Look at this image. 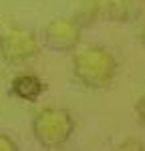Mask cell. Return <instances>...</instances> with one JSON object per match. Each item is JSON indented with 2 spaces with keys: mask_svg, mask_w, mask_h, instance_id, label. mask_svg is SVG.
I'll return each instance as SVG.
<instances>
[{
  "mask_svg": "<svg viewBox=\"0 0 145 151\" xmlns=\"http://www.w3.org/2000/svg\"><path fill=\"white\" fill-rule=\"evenodd\" d=\"M75 131V121L69 111L59 107H45L32 119V135L40 147L48 151L67 145Z\"/></svg>",
  "mask_w": 145,
  "mask_h": 151,
  "instance_id": "obj_2",
  "label": "cell"
},
{
  "mask_svg": "<svg viewBox=\"0 0 145 151\" xmlns=\"http://www.w3.org/2000/svg\"><path fill=\"white\" fill-rule=\"evenodd\" d=\"M40 52V42L32 28L12 26L0 35V57L8 65H22Z\"/></svg>",
  "mask_w": 145,
  "mask_h": 151,
  "instance_id": "obj_3",
  "label": "cell"
},
{
  "mask_svg": "<svg viewBox=\"0 0 145 151\" xmlns=\"http://www.w3.org/2000/svg\"><path fill=\"white\" fill-rule=\"evenodd\" d=\"M81 36H83V26L77 22V18L59 16L45 26L42 42L50 52L65 55V52H72L79 47Z\"/></svg>",
  "mask_w": 145,
  "mask_h": 151,
  "instance_id": "obj_4",
  "label": "cell"
},
{
  "mask_svg": "<svg viewBox=\"0 0 145 151\" xmlns=\"http://www.w3.org/2000/svg\"><path fill=\"white\" fill-rule=\"evenodd\" d=\"M117 73V60L105 47L89 45L72 50V75L79 85L91 91H105Z\"/></svg>",
  "mask_w": 145,
  "mask_h": 151,
  "instance_id": "obj_1",
  "label": "cell"
},
{
  "mask_svg": "<svg viewBox=\"0 0 145 151\" xmlns=\"http://www.w3.org/2000/svg\"><path fill=\"white\" fill-rule=\"evenodd\" d=\"M0 151H18V145L6 133H0Z\"/></svg>",
  "mask_w": 145,
  "mask_h": 151,
  "instance_id": "obj_8",
  "label": "cell"
},
{
  "mask_svg": "<svg viewBox=\"0 0 145 151\" xmlns=\"http://www.w3.org/2000/svg\"><path fill=\"white\" fill-rule=\"evenodd\" d=\"M40 89H42V85H40V81H38L36 77L22 75V77H18V79H14V91H16V95H18L20 99H26V101L36 99L38 93H40Z\"/></svg>",
  "mask_w": 145,
  "mask_h": 151,
  "instance_id": "obj_6",
  "label": "cell"
},
{
  "mask_svg": "<svg viewBox=\"0 0 145 151\" xmlns=\"http://www.w3.org/2000/svg\"><path fill=\"white\" fill-rule=\"evenodd\" d=\"M115 151H145L143 147V143L139 139H125V141H121L119 145L115 147Z\"/></svg>",
  "mask_w": 145,
  "mask_h": 151,
  "instance_id": "obj_7",
  "label": "cell"
},
{
  "mask_svg": "<svg viewBox=\"0 0 145 151\" xmlns=\"http://www.w3.org/2000/svg\"><path fill=\"white\" fill-rule=\"evenodd\" d=\"M135 115H137V121L145 127V95L139 97L137 103H135Z\"/></svg>",
  "mask_w": 145,
  "mask_h": 151,
  "instance_id": "obj_9",
  "label": "cell"
},
{
  "mask_svg": "<svg viewBox=\"0 0 145 151\" xmlns=\"http://www.w3.org/2000/svg\"><path fill=\"white\" fill-rule=\"evenodd\" d=\"M137 38H139V42H141V47L145 48V22H143V26L139 28V35H137Z\"/></svg>",
  "mask_w": 145,
  "mask_h": 151,
  "instance_id": "obj_10",
  "label": "cell"
},
{
  "mask_svg": "<svg viewBox=\"0 0 145 151\" xmlns=\"http://www.w3.org/2000/svg\"><path fill=\"white\" fill-rule=\"evenodd\" d=\"M141 14V6L137 0H105L101 4V16L111 22L127 24L137 20Z\"/></svg>",
  "mask_w": 145,
  "mask_h": 151,
  "instance_id": "obj_5",
  "label": "cell"
}]
</instances>
